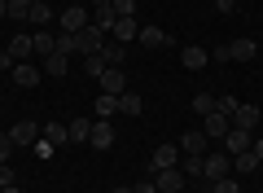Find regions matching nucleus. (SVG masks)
Wrapping results in <instances>:
<instances>
[{"instance_id":"f257e3e1","label":"nucleus","mask_w":263,"mask_h":193,"mask_svg":"<svg viewBox=\"0 0 263 193\" xmlns=\"http://www.w3.org/2000/svg\"><path fill=\"white\" fill-rule=\"evenodd\" d=\"M88 22H92V18H88V9H84V5H70V9H62V18H57V27H62L66 36H79V31H84Z\"/></svg>"},{"instance_id":"f03ea898","label":"nucleus","mask_w":263,"mask_h":193,"mask_svg":"<svg viewBox=\"0 0 263 193\" xmlns=\"http://www.w3.org/2000/svg\"><path fill=\"white\" fill-rule=\"evenodd\" d=\"M228 171H233V158H228V154H206V158H202V180L215 184V180H224Z\"/></svg>"},{"instance_id":"7ed1b4c3","label":"nucleus","mask_w":263,"mask_h":193,"mask_svg":"<svg viewBox=\"0 0 263 193\" xmlns=\"http://www.w3.org/2000/svg\"><path fill=\"white\" fill-rule=\"evenodd\" d=\"M184 180H189V176L180 171V167H162V171H154V189H158V193H180Z\"/></svg>"},{"instance_id":"20e7f679","label":"nucleus","mask_w":263,"mask_h":193,"mask_svg":"<svg viewBox=\"0 0 263 193\" xmlns=\"http://www.w3.org/2000/svg\"><path fill=\"white\" fill-rule=\"evenodd\" d=\"M101 48H105V36H101L97 27H84V31L75 36V53H79V57H92V53H101Z\"/></svg>"},{"instance_id":"39448f33","label":"nucleus","mask_w":263,"mask_h":193,"mask_svg":"<svg viewBox=\"0 0 263 193\" xmlns=\"http://www.w3.org/2000/svg\"><path fill=\"white\" fill-rule=\"evenodd\" d=\"M9 141H13V145H18V149H31V145H35V141H40V123H31V119L13 123V128H9Z\"/></svg>"},{"instance_id":"423d86ee","label":"nucleus","mask_w":263,"mask_h":193,"mask_svg":"<svg viewBox=\"0 0 263 193\" xmlns=\"http://www.w3.org/2000/svg\"><path fill=\"white\" fill-rule=\"evenodd\" d=\"M97 83H101V92L119 97V92L127 88V75H123V66H105V71H101V79H97Z\"/></svg>"},{"instance_id":"0eeeda50","label":"nucleus","mask_w":263,"mask_h":193,"mask_svg":"<svg viewBox=\"0 0 263 193\" xmlns=\"http://www.w3.org/2000/svg\"><path fill=\"white\" fill-rule=\"evenodd\" d=\"M206 62H211V53L202 44H184L180 48V66H184V71H202Z\"/></svg>"},{"instance_id":"6e6552de","label":"nucleus","mask_w":263,"mask_h":193,"mask_svg":"<svg viewBox=\"0 0 263 193\" xmlns=\"http://www.w3.org/2000/svg\"><path fill=\"white\" fill-rule=\"evenodd\" d=\"M228 128H233V119H228V114H219V110L202 119V132H206V141H211V136H215V141H224V136H228Z\"/></svg>"},{"instance_id":"1a4fd4ad","label":"nucleus","mask_w":263,"mask_h":193,"mask_svg":"<svg viewBox=\"0 0 263 193\" xmlns=\"http://www.w3.org/2000/svg\"><path fill=\"white\" fill-rule=\"evenodd\" d=\"M40 79H44L40 66H31V62H18V66H13V83H18V88H35Z\"/></svg>"},{"instance_id":"9d476101","label":"nucleus","mask_w":263,"mask_h":193,"mask_svg":"<svg viewBox=\"0 0 263 193\" xmlns=\"http://www.w3.org/2000/svg\"><path fill=\"white\" fill-rule=\"evenodd\" d=\"M250 149V132L246 128H228V136H224V154L233 158V154H246Z\"/></svg>"},{"instance_id":"9b49d317","label":"nucleus","mask_w":263,"mask_h":193,"mask_svg":"<svg viewBox=\"0 0 263 193\" xmlns=\"http://www.w3.org/2000/svg\"><path fill=\"white\" fill-rule=\"evenodd\" d=\"M88 145H92V149H110V145H114V128H110V119H97V123H92V136H88Z\"/></svg>"},{"instance_id":"f8f14e48","label":"nucleus","mask_w":263,"mask_h":193,"mask_svg":"<svg viewBox=\"0 0 263 193\" xmlns=\"http://www.w3.org/2000/svg\"><path fill=\"white\" fill-rule=\"evenodd\" d=\"M233 128L254 132V128H259V106H237V110H233Z\"/></svg>"},{"instance_id":"ddd939ff","label":"nucleus","mask_w":263,"mask_h":193,"mask_svg":"<svg viewBox=\"0 0 263 193\" xmlns=\"http://www.w3.org/2000/svg\"><path fill=\"white\" fill-rule=\"evenodd\" d=\"M176 158H180V145H158V149H154V158H149V167H154V171H162V167H176Z\"/></svg>"},{"instance_id":"4468645a","label":"nucleus","mask_w":263,"mask_h":193,"mask_svg":"<svg viewBox=\"0 0 263 193\" xmlns=\"http://www.w3.org/2000/svg\"><path fill=\"white\" fill-rule=\"evenodd\" d=\"M66 132H70V145H88V136H92V119H70Z\"/></svg>"},{"instance_id":"2eb2a0df","label":"nucleus","mask_w":263,"mask_h":193,"mask_svg":"<svg viewBox=\"0 0 263 193\" xmlns=\"http://www.w3.org/2000/svg\"><path fill=\"white\" fill-rule=\"evenodd\" d=\"M40 136H44L53 149H57V145H70V132H66L62 123H44V128H40Z\"/></svg>"},{"instance_id":"dca6fc26","label":"nucleus","mask_w":263,"mask_h":193,"mask_svg":"<svg viewBox=\"0 0 263 193\" xmlns=\"http://www.w3.org/2000/svg\"><path fill=\"white\" fill-rule=\"evenodd\" d=\"M136 36H141V27H136V18H119V22H114V40H119V44H132Z\"/></svg>"},{"instance_id":"f3484780","label":"nucleus","mask_w":263,"mask_h":193,"mask_svg":"<svg viewBox=\"0 0 263 193\" xmlns=\"http://www.w3.org/2000/svg\"><path fill=\"white\" fill-rule=\"evenodd\" d=\"M254 53H259L254 40H233V44H228V57H233V62H250Z\"/></svg>"},{"instance_id":"a211bd4d","label":"nucleus","mask_w":263,"mask_h":193,"mask_svg":"<svg viewBox=\"0 0 263 193\" xmlns=\"http://www.w3.org/2000/svg\"><path fill=\"white\" fill-rule=\"evenodd\" d=\"M114 22H119V13H114L110 5H97V18L88 22V27H97V31H101V36H105V31H114Z\"/></svg>"},{"instance_id":"6ab92c4d","label":"nucleus","mask_w":263,"mask_h":193,"mask_svg":"<svg viewBox=\"0 0 263 193\" xmlns=\"http://www.w3.org/2000/svg\"><path fill=\"white\" fill-rule=\"evenodd\" d=\"M31 44H35V57L57 53V36H53V31H35V36H31Z\"/></svg>"},{"instance_id":"aec40b11","label":"nucleus","mask_w":263,"mask_h":193,"mask_svg":"<svg viewBox=\"0 0 263 193\" xmlns=\"http://www.w3.org/2000/svg\"><path fill=\"white\" fill-rule=\"evenodd\" d=\"M9 57H13V62H22V57H35L31 36H13V40H9Z\"/></svg>"},{"instance_id":"412c9836","label":"nucleus","mask_w":263,"mask_h":193,"mask_svg":"<svg viewBox=\"0 0 263 193\" xmlns=\"http://www.w3.org/2000/svg\"><path fill=\"white\" fill-rule=\"evenodd\" d=\"M136 40H141V44L145 48H162V44H167V31H162V27H141V36H136Z\"/></svg>"},{"instance_id":"4be33fe9","label":"nucleus","mask_w":263,"mask_h":193,"mask_svg":"<svg viewBox=\"0 0 263 193\" xmlns=\"http://www.w3.org/2000/svg\"><path fill=\"white\" fill-rule=\"evenodd\" d=\"M66 66H70V62H66L62 53H48V57H44V66H40V71H44L48 79H62V75H66Z\"/></svg>"},{"instance_id":"5701e85b","label":"nucleus","mask_w":263,"mask_h":193,"mask_svg":"<svg viewBox=\"0 0 263 193\" xmlns=\"http://www.w3.org/2000/svg\"><path fill=\"white\" fill-rule=\"evenodd\" d=\"M119 110H123V114H132V119H136V114L145 110V101H141V97H136V92H127V88H123V92H119Z\"/></svg>"},{"instance_id":"b1692460","label":"nucleus","mask_w":263,"mask_h":193,"mask_svg":"<svg viewBox=\"0 0 263 193\" xmlns=\"http://www.w3.org/2000/svg\"><path fill=\"white\" fill-rule=\"evenodd\" d=\"M233 167H237V176L259 171V158H254V149H246V154H233Z\"/></svg>"},{"instance_id":"393cba45","label":"nucleus","mask_w":263,"mask_h":193,"mask_svg":"<svg viewBox=\"0 0 263 193\" xmlns=\"http://www.w3.org/2000/svg\"><path fill=\"white\" fill-rule=\"evenodd\" d=\"M202 145H206V132H184L180 136V149L184 154H202Z\"/></svg>"},{"instance_id":"a878e982","label":"nucleus","mask_w":263,"mask_h":193,"mask_svg":"<svg viewBox=\"0 0 263 193\" xmlns=\"http://www.w3.org/2000/svg\"><path fill=\"white\" fill-rule=\"evenodd\" d=\"M101 57H105V66H123V57H127V44H119V40H114V44H105V48H101Z\"/></svg>"},{"instance_id":"bb28decb","label":"nucleus","mask_w":263,"mask_h":193,"mask_svg":"<svg viewBox=\"0 0 263 193\" xmlns=\"http://www.w3.org/2000/svg\"><path fill=\"white\" fill-rule=\"evenodd\" d=\"M110 114H119V97H97V119H110Z\"/></svg>"},{"instance_id":"cd10ccee","label":"nucleus","mask_w":263,"mask_h":193,"mask_svg":"<svg viewBox=\"0 0 263 193\" xmlns=\"http://www.w3.org/2000/svg\"><path fill=\"white\" fill-rule=\"evenodd\" d=\"M27 22H31V27H44V22H53V9H48V5H31Z\"/></svg>"},{"instance_id":"c85d7f7f","label":"nucleus","mask_w":263,"mask_h":193,"mask_svg":"<svg viewBox=\"0 0 263 193\" xmlns=\"http://www.w3.org/2000/svg\"><path fill=\"white\" fill-rule=\"evenodd\" d=\"M193 110L202 114V119H206V114H215V97H211V92H197V97H193Z\"/></svg>"},{"instance_id":"c756f323","label":"nucleus","mask_w":263,"mask_h":193,"mask_svg":"<svg viewBox=\"0 0 263 193\" xmlns=\"http://www.w3.org/2000/svg\"><path fill=\"white\" fill-rule=\"evenodd\" d=\"M84 71L92 75V79H101V71H105V57H101V53H92V57H84Z\"/></svg>"},{"instance_id":"7c9ffc66","label":"nucleus","mask_w":263,"mask_h":193,"mask_svg":"<svg viewBox=\"0 0 263 193\" xmlns=\"http://www.w3.org/2000/svg\"><path fill=\"white\" fill-rule=\"evenodd\" d=\"M110 9L119 18H136V0H110Z\"/></svg>"},{"instance_id":"2f4dec72","label":"nucleus","mask_w":263,"mask_h":193,"mask_svg":"<svg viewBox=\"0 0 263 193\" xmlns=\"http://www.w3.org/2000/svg\"><path fill=\"white\" fill-rule=\"evenodd\" d=\"M27 13H31V0H9V18L27 22Z\"/></svg>"},{"instance_id":"473e14b6","label":"nucleus","mask_w":263,"mask_h":193,"mask_svg":"<svg viewBox=\"0 0 263 193\" xmlns=\"http://www.w3.org/2000/svg\"><path fill=\"white\" fill-rule=\"evenodd\" d=\"M180 171H184V176H197V180H202V154H189Z\"/></svg>"},{"instance_id":"72a5a7b5","label":"nucleus","mask_w":263,"mask_h":193,"mask_svg":"<svg viewBox=\"0 0 263 193\" xmlns=\"http://www.w3.org/2000/svg\"><path fill=\"white\" fill-rule=\"evenodd\" d=\"M237 106H241L237 97H215V110H219V114H228V119H233V110H237Z\"/></svg>"},{"instance_id":"f704fd0d","label":"nucleus","mask_w":263,"mask_h":193,"mask_svg":"<svg viewBox=\"0 0 263 193\" xmlns=\"http://www.w3.org/2000/svg\"><path fill=\"white\" fill-rule=\"evenodd\" d=\"M57 53H62V57L75 53V36H66V31H62V36H57Z\"/></svg>"},{"instance_id":"c9c22d12","label":"nucleus","mask_w":263,"mask_h":193,"mask_svg":"<svg viewBox=\"0 0 263 193\" xmlns=\"http://www.w3.org/2000/svg\"><path fill=\"white\" fill-rule=\"evenodd\" d=\"M13 149H18V145L9 141V132H0V163H9V154H13Z\"/></svg>"},{"instance_id":"e433bc0d","label":"nucleus","mask_w":263,"mask_h":193,"mask_svg":"<svg viewBox=\"0 0 263 193\" xmlns=\"http://www.w3.org/2000/svg\"><path fill=\"white\" fill-rule=\"evenodd\" d=\"M211 189H215V193H241V184H237V180H228V176H224V180H215Z\"/></svg>"},{"instance_id":"4c0bfd02","label":"nucleus","mask_w":263,"mask_h":193,"mask_svg":"<svg viewBox=\"0 0 263 193\" xmlns=\"http://www.w3.org/2000/svg\"><path fill=\"white\" fill-rule=\"evenodd\" d=\"M31 149H35V158H53V145H48L44 136H40V141H35V145H31Z\"/></svg>"},{"instance_id":"58836bf2","label":"nucleus","mask_w":263,"mask_h":193,"mask_svg":"<svg viewBox=\"0 0 263 193\" xmlns=\"http://www.w3.org/2000/svg\"><path fill=\"white\" fill-rule=\"evenodd\" d=\"M9 184H13V167L0 163V189H9Z\"/></svg>"},{"instance_id":"ea45409f","label":"nucleus","mask_w":263,"mask_h":193,"mask_svg":"<svg viewBox=\"0 0 263 193\" xmlns=\"http://www.w3.org/2000/svg\"><path fill=\"white\" fill-rule=\"evenodd\" d=\"M237 9V0H215V13H233Z\"/></svg>"},{"instance_id":"a19ab883","label":"nucleus","mask_w":263,"mask_h":193,"mask_svg":"<svg viewBox=\"0 0 263 193\" xmlns=\"http://www.w3.org/2000/svg\"><path fill=\"white\" fill-rule=\"evenodd\" d=\"M132 193H158V189H154V180H141V184H132Z\"/></svg>"},{"instance_id":"79ce46f5","label":"nucleus","mask_w":263,"mask_h":193,"mask_svg":"<svg viewBox=\"0 0 263 193\" xmlns=\"http://www.w3.org/2000/svg\"><path fill=\"white\" fill-rule=\"evenodd\" d=\"M13 66H18V62H13L9 53H0V71H13Z\"/></svg>"},{"instance_id":"37998d69","label":"nucleus","mask_w":263,"mask_h":193,"mask_svg":"<svg viewBox=\"0 0 263 193\" xmlns=\"http://www.w3.org/2000/svg\"><path fill=\"white\" fill-rule=\"evenodd\" d=\"M250 149H254V158L263 163V141H250Z\"/></svg>"},{"instance_id":"c03bdc74","label":"nucleus","mask_w":263,"mask_h":193,"mask_svg":"<svg viewBox=\"0 0 263 193\" xmlns=\"http://www.w3.org/2000/svg\"><path fill=\"white\" fill-rule=\"evenodd\" d=\"M0 18H9V0H0Z\"/></svg>"},{"instance_id":"a18cd8bd","label":"nucleus","mask_w":263,"mask_h":193,"mask_svg":"<svg viewBox=\"0 0 263 193\" xmlns=\"http://www.w3.org/2000/svg\"><path fill=\"white\" fill-rule=\"evenodd\" d=\"M0 193H22V189H18V184H9V189H0Z\"/></svg>"},{"instance_id":"49530a36","label":"nucleus","mask_w":263,"mask_h":193,"mask_svg":"<svg viewBox=\"0 0 263 193\" xmlns=\"http://www.w3.org/2000/svg\"><path fill=\"white\" fill-rule=\"evenodd\" d=\"M110 193H132V189H127V184H119V189H110Z\"/></svg>"},{"instance_id":"de8ad7c7","label":"nucleus","mask_w":263,"mask_h":193,"mask_svg":"<svg viewBox=\"0 0 263 193\" xmlns=\"http://www.w3.org/2000/svg\"><path fill=\"white\" fill-rule=\"evenodd\" d=\"M92 5H110V0H92Z\"/></svg>"},{"instance_id":"09e8293b","label":"nucleus","mask_w":263,"mask_h":193,"mask_svg":"<svg viewBox=\"0 0 263 193\" xmlns=\"http://www.w3.org/2000/svg\"><path fill=\"white\" fill-rule=\"evenodd\" d=\"M31 5H48V0H31Z\"/></svg>"}]
</instances>
